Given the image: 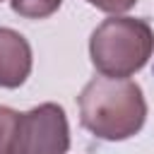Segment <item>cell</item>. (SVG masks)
<instances>
[{
  "mask_svg": "<svg viewBox=\"0 0 154 154\" xmlns=\"http://www.w3.org/2000/svg\"><path fill=\"white\" fill-rule=\"evenodd\" d=\"M63 0H10L12 10L19 14V17H26V19H46L51 17L53 12H58Z\"/></svg>",
  "mask_w": 154,
  "mask_h": 154,
  "instance_id": "5b68a950",
  "label": "cell"
},
{
  "mask_svg": "<svg viewBox=\"0 0 154 154\" xmlns=\"http://www.w3.org/2000/svg\"><path fill=\"white\" fill-rule=\"evenodd\" d=\"M154 53V31L137 17H108L89 38V55L103 77H130Z\"/></svg>",
  "mask_w": 154,
  "mask_h": 154,
  "instance_id": "7a4b0ae2",
  "label": "cell"
},
{
  "mask_svg": "<svg viewBox=\"0 0 154 154\" xmlns=\"http://www.w3.org/2000/svg\"><path fill=\"white\" fill-rule=\"evenodd\" d=\"M19 113L10 106H0V154H12L14 130H17Z\"/></svg>",
  "mask_w": 154,
  "mask_h": 154,
  "instance_id": "8992f818",
  "label": "cell"
},
{
  "mask_svg": "<svg viewBox=\"0 0 154 154\" xmlns=\"http://www.w3.org/2000/svg\"><path fill=\"white\" fill-rule=\"evenodd\" d=\"M0 2H2V0H0Z\"/></svg>",
  "mask_w": 154,
  "mask_h": 154,
  "instance_id": "ba28073f",
  "label": "cell"
},
{
  "mask_svg": "<svg viewBox=\"0 0 154 154\" xmlns=\"http://www.w3.org/2000/svg\"><path fill=\"white\" fill-rule=\"evenodd\" d=\"M70 125L65 108L58 103H41L19 113L12 154H67Z\"/></svg>",
  "mask_w": 154,
  "mask_h": 154,
  "instance_id": "3957f363",
  "label": "cell"
},
{
  "mask_svg": "<svg viewBox=\"0 0 154 154\" xmlns=\"http://www.w3.org/2000/svg\"><path fill=\"white\" fill-rule=\"evenodd\" d=\"M31 75V46L29 41L7 26H0V87L17 89Z\"/></svg>",
  "mask_w": 154,
  "mask_h": 154,
  "instance_id": "277c9868",
  "label": "cell"
},
{
  "mask_svg": "<svg viewBox=\"0 0 154 154\" xmlns=\"http://www.w3.org/2000/svg\"><path fill=\"white\" fill-rule=\"evenodd\" d=\"M79 123L106 142L137 135L147 120L142 87L128 77H94L77 96Z\"/></svg>",
  "mask_w": 154,
  "mask_h": 154,
  "instance_id": "6da1fadb",
  "label": "cell"
},
{
  "mask_svg": "<svg viewBox=\"0 0 154 154\" xmlns=\"http://www.w3.org/2000/svg\"><path fill=\"white\" fill-rule=\"evenodd\" d=\"M87 2L101 12H108V14H120V12H128L130 7L137 5V0H87Z\"/></svg>",
  "mask_w": 154,
  "mask_h": 154,
  "instance_id": "52a82bcc",
  "label": "cell"
}]
</instances>
